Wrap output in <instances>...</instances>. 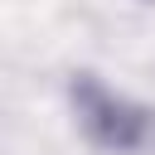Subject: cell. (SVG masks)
<instances>
[{
  "label": "cell",
  "instance_id": "6da1fadb",
  "mask_svg": "<svg viewBox=\"0 0 155 155\" xmlns=\"http://www.w3.org/2000/svg\"><path fill=\"white\" fill-rule=\"evenodd\" d=\"M68 97H73L82 136L97 150H107V155H136V150H145L155 140V111L140 107V102H131V97H121V92H111L92 73H78L73 87H68Z\"/></svg>",
  "mask_w": 155,
  "mask_h": 155
}]
</instances>
